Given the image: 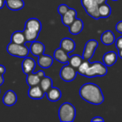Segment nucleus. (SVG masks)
Returning <instances> with one entry per match:
<instances>
[{"label": "nucleus", "mask_w": 122, "mask_h": 122, "mask_svg": "<svg viewBox=\"0 0 122 122\" xmlns=\"http://www.w3.org/2000/svg\"><path fill=\"white\" fill-rule=\"evenodd\" d=\"M99 12L101 18H108L111 14V8L106 2L99 6Z\"/></svg>", "instance_id": "nucleus-24"}, {"label": "nucleus", "mask_w": 122, "mask_h": 122, "mask_svg": "<svg viewBox=\"0 0 122 122\" xmlns=\"http://www.w3.org/2000/svg\"><path fill=\"white\" fill-rule=\"evenodd\" d=\"M91 122H104V119L102 117H94V118H93V119H91Z\"/></svg>", "instance_id": "nucleus-31"}, {"label": "nucleus", "mask_w": 122, "mask_h": 122, "mask_svg": "<svg viewBox=\"0 0 122 122\" xmlns=\"http://www.w3.org/2000/svg\"><path fill=\"white\" fill-rule=\"evenodd\" d=\"M29 49L30 53L32 55L35 56H39L44 54L45 45L40 41H35L31 43L30 46L29 47Z\"/></svg>", "instance_id": "nucleus-14"}, {"label": "nucleus", "mask_w": 122, "mask_h": 122, "mask_svg": "<svg viewBox=\"0 0 122 122\" xmlns=\"http://www.w3.org/2000/svg\"><path fill=\"white\" fill-rule=\"evenodd\" d=\"M26 81L29 86H33L39 85L41 79L45 76V72L43 71H38L36 73H30L27 75Z\"/></svg>", "instance_id": "nucleus-9"}, {"label": "nucleus", "mask_w": 122, "mask_h": 122, "mask_svg": "<svg viewBox=\"0 0 122 122\" xmlns=\"http://www.w3.org/2000/svg\"><path fill=\"white\" fill-rule=\"evenodd\" d=\"M99 46V42L96 39L88 40L85 45L82 57L84 60L89 61L94 55L95 51Z\"/></svg>", "instance_id": "nucleus-8"}, {"label": "nucleus", "mask_w": 122, "mask_h": 122, "mask_svg": "<svg viewBox=\"0 0 122 122\" xmlns=\"http://www.w3.org/2000/svg\"><path fill=\"white\" fill-rule=\"evenodd\" d=\"M6 51L10 55L19 58H24L27 56L29 52V48L25 44H17L12 42L7 45Z\"/></svg>", "instance_id": "nucleus-5"}, {"label": "nucleus", "mask_w": 122, "mask_h": 122, "mask_svg": "<svg viewBox=\"0 0 122 122\" xmlns=\"http://www.w3.org/2000/svg\"><path fill=\"white\" fill-rule=\"evenodd\" d=\"M4 1H5V0H4Z\"/></svg>", "instance_id": "nucleus-39"}, {"label": "nucleus", "mask_w": 122, "mask_h": 122, "mask_svg": "<svg viewBox=\"0 0 122 122\" xmlns=\"http://www.w3.org/2000/svg\"><path fill=\"white\" fill-rule=\"evenodd\" d=\"M118 51H119V52H118V54H118V56H119V57H120V58L122 59V49H120V50H119Z\"/></svg>", "instance_id": "nucleus-36"}, {"label": "nucleus", "mask_w": 122, "mask_h": 122, "mask_svg": "<svg viewBox=\"0 0 122 122\" xmlns=\"http://www.w3.org/2000/svg\"><path fill=\"white\" fill-rule=\"evenodd\" d=\"M11 42L17 44H24L26 39L23 31H16L11 36Z\"/></svg>", "instance_id": "nucleus-23"}, {"label": "nucleus", "mask_w": 122, "mask_h": 122, "mask_svg": "<svg viewBox=\"0 0 122 122\" xmlns=\"http://www.w3.org/2000/svg\"><path fill=\"white\" fill-rule=\"evenodd\" d=\"M53 56H54V59L60 63L65 64L68 62V59H69L68 54L66 53L61 48H58L55 49V51H54Z\"/></svg>", "instance_id": "nucleus-21"}, {"label": "nucleus", "mask_w": 122, "mask_h": 122, "mask_svg": "<svg viewBox=\"0 0 122 122\" xmlns=\"http://www.w3.org/2000/svg\"><path fill=\"white\" fill-rule=\"evenodd\" d=\"M39 85L41 87V89L43 90V92L46 93L52 86V80L49 76H45L41 79Z\"/></svg>", "instance_id": "nucleus-25"}, {"label": "nucleus", "mask_w": 122, "mask_h": 122, "mask_svg": "<svg viewBox=\"0 0 122 122\" xmlns=\"http://www.w3.org/2000/svg\"><path fill=\"white\" fill-rule=\"evenodd\" d=\"M115 45H116V48L117 49V50H120L122 49V36H119L116 40H115Z\"/></svg>", "instance_id": "nucleus-29"}, {"label": "nucleus", "mask_w": 122, "mask_h": 122, "mask_svg": "<svg viewBox=\"0 0 122 122\" xmlns=\"http://www.w3.org/2000/svg\"><path fill=\"white\" fill-rule=\"evenodd\" d=\"M42 29V24L37 18H30L27 20L23 33L26 42H32L37 40Z\"/></svg>", "instance_id": "nucleus-2"}, {"label": "nucleus", "mask_w": 122, "mask_h": 122, "mask_svg": "<svg viewBox=\"0 0 122 122\" xmlns=\"http://www.w3.org/2000/svg\"><path fill=\"white\" fill-rule=\"evenodd\" d=\"M118 59V54L113 51H108L103 56V63L108 67L112 66L116 64Z\"/></svg>", "instance_id": "nucleus-16"}, {"label": "nucleus", "mask_w": 122, "mask_h": 122, "mask_svg": "<svg viewBox=\"0 0 122 122\" xmlns=\"http://www.w3.org/2000/svg\"><path fill=\"white\" fill-rule=\"evenodd\" d=\"M77 70L71 66L69 64L65 65L62 67L60 71V76L62 80L70 82L73 81L77 76Z\"/></svg>", "instance_id": "nucleus-7"}, {"label": "nucleus", "mask_w": 122, "mask_h": 122, "mask_svg": "<svg viewBox=\"0 0 122 122\" xmlns=\"http://www.w3.org/2000/svg\"><path fill=\"white\" fill-rule=\"evenodd\" d=\"M76 16H77L76 10L72 8H69L67 12L62 16V23L65 26H69L76 19Z\"/></svg>", "instance_id": "nucleus-12"}, {"label": "nucleus", "mask_w": 122, "mask_h": 122, "mask_svg": "<svg viewBox=\"0 0 122 122\" xmlns=\"http://www.w3.org/2000/svg\"><path fill=\"white\" fill-rule=\"evenodd\" d=\"M116 30L117 32L122 34V21H119L116 25Z\"/></svg>", "instance_id": "nucleus-30"}, {"label": "nucleus", "mask_w": 122, "mask_h": 122, "mask_svg": "<svg viewBox=\"0 0 122 122\" xmlns=\"http://www.w3.org/2000/svg\"><path fill=\"white\" fill-rule=\"evenodd\" d=\"M60 48L66 53L70 54L73 52L76 49L75 41L70 38H64L60 41Z\"/></svg>", "instance_id": "nucleus-17"}, {"label": "nucleus", "mask_w": 122, "mask_h": 122, "mask_svg": "<svg viewBox=\"0 0 122 122\" xmlns=\"http://www.w3.org/2000/svg\"><path fill=\"white\" fill-rule=\"evenodd\" d=\"M115 40H116L115 35L113 33V31H111V30H107L101 34V41L106 46H109L113 44L115 42Z\"/></svg>", "instance_id": "nucleus-20"}, {"label": "nucleus", "mask_w": 122, "mask_h": 122, "mask_svg": "<svg viewBox=\"0 0 122 122\" xmlns=\"http://www.w3.org/2000/svg\"><path fill=\"white\" fill-rule=\"evenodd\" d=\"M17 101V96L16 93L12 90H8L2 98L3 104L7 107L14 106Z\"/></svg>", "instance_id": "nucleus-13"}, {"label": "nucleus", "mask_w": 122, "mask_h": 122, "mask_svg": "<svg viewBox=\"0 0 122 122\" xmlns=\"http://www.w3.org/2000/svg\"><path fill=\"white\" fill-rule=\"evenodd\" d=\"M5 71H6V69H5V67H4L3 65L0 64V74L3 75V74L5 73Z\"/></svg>", "instance_id": "nucleus-32"}, {"label": "nucleus", "mask_w": 122, "mask_h": 122, "mask_svg": "<svg viewBox=\"0 0 122 122\" xmlns=\"http://www.w3.org/2000/svg\"><path fill=\"white\" fill-rule=\"evenodd\" d=\"M4 79L3 77V75L0 74V86L4 84Z\"/></svg>", "instance_id": "nucleus-34"}, {"label": "nucleus", "mask_w": 122, "mask_h": 122, "mask_svg": "<svg viewBox=\"0 0 122 122\" xmlns=\"http://www.w3.org/2000/svg\"><path fill=\"white\" fill-rule=\"evenodd\" d=\"M37 64L42 69H48L52 65L53 59L51 56L43 54L38 56Z\"/></svg>", "instance_id": "nucleus-18"}, {"label": "nucleus", "mask_w": 122, "mask_h": 122, "mask_svg": "<svg viewBox=\"0 0 122 122\" xmlns=\"http://www.w3.org/2000/svg\"><path fill=\"white\" fill-rule=\"evenodd\" d=\"M6 6L12 11H18L24 8V2L23 0H5Z\"/></svg>", "instance_id": "nucleus-22"}, {"label": "nucleus", "mask_w": 122, "mask_h": 122, "mask_svg": "<svg viewBox=\"0 0 122 122\" xmlns=\"http://www.w3.org/2000/svg\"><path fill=\"white\" fill-rule=\"evenodd\" d=\"M83 21L81 19L76 18L74 21L68 26L69 32L73 35H77L83 31Z\"/></svg>", "instance_id": "nucleus-15"}, {"label": "nucleus", "mask_w": 122, "mask_h": 122, "mask_svg": "<svg viewBox=\"0 0 122 122\" xmlns=\"http://www.w3.org/2000/svg\"><path fill=\"white\" fill-rule=\"evenodd\" d=\"M112 1H119V0H112Z\"/></svg>", "instance_id": "nucleus-37"}, {"label": "nucleus", "mask_w": 122, "mask_h": 122, "mask_svg": "<svg viewBox=\"0 0 122 122\" xmlns=\"http://www.w3.org/2000/svg\"><path fill=\"white\" fill-rule=\"evenodd\" d=\"M83 58L78 54H74L71 56H69V59H68V64L73 66L74 69H77L78 67L81 65V64L83 62Z\"/></svg>", "instance_id": "nucleus-26"}, {"label": "nucleus", "mask_w": 122, "mask_h": 122, "mask_svg": "<svg viewBox=\"0 0 122 122\" xmlns=\"http://www.w3.org/2000/svg\"><path fill=\"white\" fill-rule=\"evenodd\" d=\"M81 4L85 9L86 13L94 19L101 18L99 12V4L96 0H81Z\"/></svg>", "instance_id": "nucleus-6"}, {"label": "nucleus", "mask_w": 122, "mask_h": 122, "mask_svg": "<svg viewBox=\"0 0 122 122\" xmlns=\"http://www.w3.org/2000/svg\"><path fill=\"white\" fill-rule=\"evenodd\" d=\"M96 1L97 4H98L99 5L102 4H104V3H106V2L107 1V0H96Z\"/></svg>", "instance_id": "nucleus-33"}, {"label": "nucleus", "mask_w": 122, "mask_h": 122, "mask_svg": "<svg viewBox=\"0 0 122 122\" xmlns=\"http://www.w3.org/2000/svg\"><path fill=\"white\" fill-rule=\"evenodd\" d=\"M0 93H1V90H0Z\"/></svg>", "instance_id": "nucleus-38"}, {"label": "nucleus", "mask_w": 122, "mask_h": 122, "mask_svg": "<svg viewBox=\"0 0 122 122\" xmlns=\"http://www.w3.org/2000/svg\"><path fill=\"white\" fill-rule=\"evenodd\" d=\"M69 6L65 4H60L58 7V13L60 14V15L62 16L65 13L67 12V11L69 9Z\"/></svg>", "instance_id": "nucleus-28"}, {"label": "nucleus", "mask_w": 122, "mask_h": 122, "mask_svg": "<svg viewBox=\"0 0 122 122\" xmlns=\"http://www.w3.org/2000/svg\"><path fill=\"white\" fill-rule=\"evenodd\" d=\"M59 119L62 122H72L74 121L76 116V110L74 106L69 103H63L58 111Z\"/></svg>", "instance_id": "nucleus-3"}, {"label": "nucleus", "mask_w": 122, "mask_h": 122, "mask_svg": "<svg viewBox=\"0 0 122 122\" xmlns=\"http://www.w3.org/2000/svg\"><path fill=\"white\" fill-rule=\"evenodd\" d=\"M108 73L107 66L100 61L90 63V65L86 72L85 76L88 78H93L96 76H104Z\"/></svg>", "instance_id": "nucleus-4"}, {"label": "nucleus", "mask_w": 122, "mask_h": 122, "mask_svg": "<svg viewBox=\"0 0 122 122\" xmlns=\"http://www.w3.org/2000/svg\"><path fill=\"white\" fill-rule=\"evenodd\" d=\"M80 97L88 103L99 105L104 102V97L101 88L93 83L83 84L79 90Z\"/></svg>", "instance_id": "nucleus-1"}, {"label": "nucleus", "mask_w": 122, "mask_h": 122, "mask_svg": "<svg viewBox=\"0 0 122 122\" xmlns=\"http://www.w3.org/2000/svg\"><path fill=\"white\" fill-rule=\"evenodd\" d=\"M45 92L41 89L40 85L29 86V89L28 90L27 94L29 98L35 100H40L42 99L45 96Z\"/></svg>", "instance_id": "nucleus-11"}, {"label": "nucleus", "mask_w": 122, "mask_h": 122, "mask_svg": "<svg viewBox=\"0 0 122 122\" xmlns=\"http://www.w3.org/2000/svg\"><path fill=\"white\" fill-rule=\"evenodd\" d=\"M45 94H47V99L52 102L59 101L62 97V93L60 90L58 88L53 87V86H52Z\"/></svg>", "instance_id": "nucleus-19"}, {"label": "nucleus", "mask_w": 122, "mask_h": 122, "mask_svg": "<svg viewBox=\"0 0 122 122\" xmlns=\"http://www.w3.org/2000/svg\"><path fill=\"white\" fill-rule=\"evenodd\" d=\"M36 67L35 61L31 57H24L22 63V69L24 74L26 75L34 72V70Z\"/></svg>", "instance_id": "nucleus-10"}, {"label": "nucleus", "mask_w": 122, "mask_h": 122, "mask_svg": "<svg viewBox=\"0 0 122 122\" xmlns=\"http://www.w3.org/2000/svg\"><path fill=\"white\" fill-rule=\"evenodd\" d=\"M5 4V1L4 0H0V9L4 7Z\"/></svg>", "instance_id": "nucleus-35"}, {"label": "nucleus", "mask_w": 122, "mask_h": 122, "mask_svg": "<svg viewBox=\"0 0 122 122\" xmlns=\"http://www.w3.org/2000/svg\"><path fill=\"white\" fill-rule=\"evenodd\" d=\"M90 65V62L88 60H83V62L81 64V65L78 67V69H76L77 70V73L85 76V74H86V72L88 68Z\"/></svg>", "instance_id": "nucleus-27"}]
</instances>
